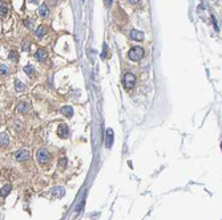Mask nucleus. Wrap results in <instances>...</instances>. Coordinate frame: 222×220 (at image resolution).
Segmentation results:
<instances>
[{"instance_id": "nucleus-1", "label": "nucleus", "mask_w": 222, "mask_h": 220, "mask_svg": "<svg viewBox=\"0 0 222 220\" xmlns=\"http://www.w3.org/2000/svg\"><path fill=\"white\" fill-rule=\"evenodd\" d=\"M128 56L132 61H140V60L144 57V49L141 47H134L129 50Z\"/></svg>"}, {"instance_id": "nucleus-2", "label": "nucleus", "mask_w": 222, "mask_h": 220, "mask_svg": "<svg viewBox=\"0 0 222 220\" xmlns=\"http://www.w3.org/2000/svg\"><path fill=\"white\" fill-rule=\"evenodd\" d=\"M36 158H37V162L41 163V165H45V163L49 162V153L45 150V149H41V150H37V153H36Z\"/></svg>"}, {"instance_id": "nucleus-3", "label": "nucleus", "mask_w": 222, "mask_h": 220, "mask_svg": "<svg viewBox=\"0 0 222 220\" xmlns=\"http://www.w3.org/2000/svg\"><path fill=\"white\" fill-rule=\"evenodd\" d=\"M123 82H124L125 89H132V88L134 86V84H136V76L133 73H127L124 76Z\"/></svg>"}, {"instance_id": "nucleus-4", "label": "nucleus", "mask_w": 222, "mask_h": 220, "mask_svg": "<svg viewBox=\"0 0 222 220\" xmlns=\"http://www.w3.org/2000/svg\"><path fill=\"white\" fill-rule=\"evenodd\" d=\"M15 158L18 159L19 162L28 161V159H29V151H28L27 149H21V150H19V151H16Z\"/></svg>"}, {"instance_id": "nucleus-5", "label": "nucleus", "mask_w": 222, "mask_h": 220, "mask_svg": "<svg viewBox=\"0 0 222 220\" xmlns=\"http://www.w3.org/2000/svg\"><path fill=\"white\" fill-rule=\"evenodd\" d=\"M18 111L20 114H25V113H28L29 111V109H31V106H29V103L28 102H24V101H21V102H19V105H18Z\"/></svg>"}, {"instance_id": "nucleus-6", "label": "nucleus", "mask_w": 222, "mask_h": 220, "mask_svg": "<svg viewBox=\"0 0 222 220\" xmlns=\"http://www.w3.org/2000/svg\"><path fill=\"white\" fill-rule=\"evenodd\" d=\"M57 133L61 138H68L69 137V129H68L67 125H60L57 129Z\"/></svg>"}, {"instance_id": "nucleus-7", "label": "nucleus", "mask_w": 222, "mask_h": 220, "mask_svg": "<svg viewBox=\"0 0 222 220\" xmlns=\"http://www.w3.org/2000/svg\"><path fill=\"white\" fill-rule=\"evenodd\" d=\"M35 57H36V60H37V61L43 62V61H45V60H47L48 53H47V50H44V49H39L37 52H36Z\"/></svg>"}, {"instance_id": "nucleus-8", "label": "nucleus", "mask_w": 222, "mask_h": 220, "mask_svg": "<svg viewBox=\"0 0 222 220\" xmlns=\"http://www.w3.org/2000/svg\"><path fill=\"white\" fill-rule=\"evenodd\" d=\"M8 15V4L0 0V17H6Z\"/></svg>"}, {"instance_id": "nucleus-9", "label": "nucleus", "mask_w": 222, "mask_h": 220, "mask_svg": "<svg viewBox=\"0 0 222 220\" xmlns=\"http://www.w3.org/2000/svg\"><path fill=\"white\" fill-rule=\"evenodd\" d=\"M130 37L133 40H137V41H141V40L144 39V33L141 31H137V29H133L130 32Z\"/></svg>"}, {"instance_id": "nucleus-10", "label": "nucleus", "mask_w": 222, "mask_h": 220, "mask_svg": "<svg viewBox=\"0 0 222 220\" xmlns=\"http://www.w3.org/2000/svg\"><path fill=\"white\" fill-rule=\"evenodd\" d=\"M37 13L41 16V17H47L48 15H49V11H48V7L45 6V4H41V6L39 7V11H37Z\"/></svg>"}, {"instance_id": "nucleus-11", "label": "nucleus", "mask_w": 222, "mask_h": 220, "mask_svg": "<svg viewBox=\"0 0 222 220\" xmlns=\"http://www.w3.org/2000/svg\"><path fill=\"white\" fill-rule=\"evenodd\" d=\"M112 143H113V130L108 129L107 130V147L108 149L112 147Z\"/></svg>"}, {"instance_id": "nucleus-12", "label": "nucleus", "mask_w": 222, "mask_h": 220, "mask_svg": "<svg viewBox=\"0 0 222 220\" xmlns=\"http://www.w3.org/2000/svg\"><path fill=\"white\" fill-rule=\"evenodd\" d=\"M60 111H61V114H64L68 118H71L72 115H73V109H72L71 106H64V107H61Z\"/></svg>"}, {"instance_id": "nucleus-13", "label": "nucleus", "mask_w": 222, "mask_h": 220, "mask_svg": "<svg viewBox=\"0 0 222 220\" xmlns=\"http://www.w3.org/2000/svg\"><path fill=\"white\" fill-rule=\"evenodd\" d=\"M36 37H39V39H41L43 36H45V33H47V28L44 27V25H39V28L36 29Z\"/></svg>"}, {"instance_id": "nucleus-14", "label": "nucleus", "mask_w": 222, "mask_h": 220, "mask_svg": "<svg viewBox=\"0 0 222 220\" xmlns=\"http://www.w3.org/2000/svg\"><path fill=\"white\" fill-rule=\"evenodd\" d=\"M11 190H12V186H11V185H6L2 190H0V196H2V198H6L7 195L11 192Z\"/></svg>"}, {"instance_id": "nucleus-15", "label": "nucleus", "mask_w": 222, "mask_h": 220, "mask_svg": "<svg viewBox=\"0 0 222 220\" xmlns=\"http://www.w3.org/2000/svg\"><path fill=\"white\" fill-rule=\"evenodd\" d=\"M10 143V138L6 133H0V146H7Z\"/></svg>"}, {"instance_id": "nucleus-16", "label": "nucleus", "mask_w": 222, "mask_h": 220, "mask_svg": "<svg viewBox=\"0 0 222 220\" xmlns=\"http://www.w3.org/2000/svg\"><path fill=\"white\" fill-rule=\"evenodd\" d=\"M24 72L29 76V77H33V74H35V69H33V66L32 65H27V66H24Z\"/></svg>"}, {"instance_id": "nucleus-17", "label": "nucleus", "mask_w": 222, "mask_h": 220, "mask_svg": "<svg viewBox=\"0 0 222 220\" xmlns=\"http://www.w3.org/2000/svg\"><path fill=\"white\" fill-rule=\"evenodd\" d=\"M15 88H16V90L18 91H23L24 89H25V85H24L21 81H16L15 82Z\"/></svg>"}, {"instance_id": "nucleus-18", "label": "nucleus", "mask_w": 222, "mask_h": 220, "mask_svg": "<svg viewBox=\"0 0 222 220\" xmlns=\"http://www.w3.org/2000/svg\"><path fill=\"white\" fill-rule=\"evenodd\" d=\"M10 58L12 60V61H16V60L19 58V54H18V52H15V50L10 52Z\"/></svg>"}, {"instance_id": "nucleus-19", "label": "nucleus", "mask_w": 222, "mask_h": 220, "mask_svg": "<svg viewBox=\"0 0 222 220\" xmlns=\"http://www.w3.org/2000/svg\"><path fill=\"white\" fill-rule=\"evenodd\" d=\"M0 73L2 74H10V69H8V66H6V65L0 66Z\"/></svg>"}, {"instance_id": "nucleus-20", "label": "nucleus", "mask_w": 222, "mask_h": 220, "mask_svg": "<svg viewBox=\"0 0 222 220\" xmlns=\"http://www.w3.org/2000/svg\"><path fill=\"white\" fill-rule=\"evenodd\" d=\"M65 165H67V159H65V158H63L61 161H59V167L61 166V169H64V167H65Z\"/></svg>"}, {"instance_id": "nucleus-21", "label": "nucleus", "mask_w": 222, "mask_h": 220, "mask_svg": "<svg viewBox=\"0 0 222 220\" xmlns=\"http://www.w3.org/2000/svg\"><path fill=\"white\" fill-rule=\"evenodd\" d=\"M104 4H105L107 8H109L112 4H113V0H104Z\"/></svg>"}, {"instance_id": "nucleus-22", "label": "nucleus", "mask_w": 222, "mask_h": 220, "mask_svg": "<svg viewBox=\"0 0 222 220\" xmlns=\"http://www.w3.org/2000/svg\"><path fill=\"white\" fill-rule=\"evenodd\" d=\"M24 24H25L27 28H32V20H25V21H24Z\"/></svg>"}, {"instance_id": "nucleus-23", "label": "nucleus", "mask_w": 222, "mask_h": 220, "mask_svg": "<svg viewBox=\"0 0 222 220\" xmlns=\"http://www.w3.org/2000/svg\"><path fill=\"white\" fill-rule=\"evenodd\" d=\"M101 57H103V58H107V45H104V50H103V53H101Z\"/></svg>"}, {"instance_id": "nucleus-24", "label": "nucleus", "mask_w": 222, "mask_h": 220, "mask_svg": "<svg viewBox=\"0 0 222 220\" xmlns=\"http://www.w3.org/2000/svg\"><path fill=\"white\" fill-rule=\"evenodd\" d=\"M28 49H29V43H28V44L24 43L23 44V50H28Z\"/></svg>"}, {"instance_id": "nucleus-25", "label": "nucleus", "mask_w": 222, "mask_h": 220, "mask_svg": "<svg viewBox=\"0 0 222 220\" xmlns=\"http://www.w3.org/2000/svg\"><path fill=\"white\" fill-rule=\"evenodd\" d=\"M29 3H32V4H39V0H28Z\"/></svg>"}, {"instance_id": "nucleus-26", "label": "nucleus", "mask_w": 222, "mask_h": 220, "mask_svg": "<svg viewBox=\"0 0 222 220\" xmlns=\"http://www.w3.org/2000/svg\"><path fill=\"white\" fill-rule=\"evenodd\" d=\"M129 2H130L132 4H136V3H138V2H140V0H129Z\"/></svg>"}]
</instances>
